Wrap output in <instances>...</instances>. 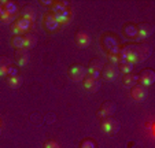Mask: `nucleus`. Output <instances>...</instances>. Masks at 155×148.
<instances>
[{"label":"nucleus","instance_id":"1","mask_svg":"<svg viewBox=\"0 0 155 148\" xmlns=\"http://www.w3.org/2000/svg\"><path fill=\"white\" fill-rule=\"evenodd\" d=\"M118 55L120 62H129L132 64L140 63L151 55V47L146 43H126L118 51Z\"/></svg>","mask_w":155,"mask_h":148},{"label":"nucleus","instance_id":"2","mask_svg":"<svg viewBox=\"0 0 155 148\" xmlns=\"http://www.w3.org/2000/svg\"><path fill=\"white\" fill-rule=\"evenodd\" d=\"M118 74H120V70H118L117 63L107 62V63L102 67V76H103V78L107 80V81H114L118 77Z\"/></svg>","mask_w":155,"mask_h":148},{"label":"nucleus","instance_id":"3","mask_svg":"<svg viewBox=\"0 0 155 148\" xmlns=\"http://www.w3.org/2000/svg\"><path fill=\"white\" fill-rule=\"evenodd\" d=\"M100 126L108 134H114L120 130V122L114 117H106V118H103L102 122H100Z\"/></svg>","mask_w":155,"mask_h":148},{"label":"nucleus","instance_id":"4","mask_svg":"<svg viewBox=\"0 0 155 148\" xmlns=\"http://www.w3.org/2000/svg\"><path fill=\"white\" fill-rule=\"evenodd\" d=\"M30 26H32V22L28 19H25V18L19 17L17 18V19L12 22V28L11 30L15 33V36H21L22 33L28 32V30L30 29Z\"/></svg>","mask_w":155,"mask_h":148},{"label":"nucleus","instance_id":"5","mask_svg":"<svg viewBox=\"0 0 155 148\" xmlns=\"http://www.w3.org/2000/svg\"><path fill=\"white\" fill-rule=\"evenodd\" d=\"M137 78L140 85H144V87H150V85L154 84L155 81V73L152 69H143L140 73L137 74Z\"/></svg>","mask_w":155,"mask_h":148},{"label":"nucleus","instance_id":"6","mask_svg":"<svg viewBox=\"0 0 155 148\" xmlns=\"http://www.w3.org/2000/svg\"><path fill=\"white\" fill-rule=\"evenodd\" d=\"M148 95V89L147 87L144 85H140V84H136L135 87L130 88V97L135 100V102H143L144 99L147 97Z\"/></svg>","mask_w":155,"mask_h":148},{"label":"nucleus","instance_id":"7","mask_svg":"<svg viewBox=\"0 0 155 148\" xmlns=\"http://www.w3.org/2000/svg\"><path fill=\"white\" fill-rule=\"evenodd\" d=\"M69 76L71 80L74 81H82V80L87 77V69H85L82 64H73L69 69Z\"/></svg>","mask_w":155,"mask_h":148},{"label":"nucleus","instance_id":"8","mask_svg":"<svg viewBox=\"0 0 155 148\" xmlns=\"http://www.w3.org/2000/svg\"><path fill=\"white\" fill-rule=\"evenodd\" d=\"M74 41L76 44L80 47V48H85L91 44L92 38H91V35L85 30H77L76 35H74Z\"/></svg>","mask_w":155,"mask_h":148},{"label":"nucleus","instance_id":"9","mask_svg":"<svg viewBox=\"0 0 155 148\" xmlns=\"http://www.w3.org/2000/svg\"><path fill=\"white\" fill-rule=\"evenodd\" d=\"M102 67L103 64L100 63L99 59H92L88 64V69H87V76L92 77V78H96L100 76V73H102Z\"/></svg>","mask_w":155,"mask_h":148},{"label":"nucleus","instance_id":"10","mask_svg":"<svg viewBox=\"0 0 155 148\" xmlns=\"http://www.w3.org/2000/svg\"><path fill=\"white\" fill-rule=\"evenodd\" d=\"M14 59L18 63V66H26L30 61V54L26 48H21V49H15L14 54Z\"/></svg>","mask_w":155,"mask_h":148},{"label":"nucleus","instance_id":"11","mask_svg":"<svg viewBox=\"0 0 155 148\" xmlns=\"http://www.w3.org/2000/svg\"><path fill=\"white\" fill-rule=\"evenodd\" d=\"M115 103L114 102H110V100H107V102H104L102 104V107H100V110L96 113V115L99 117V118H106V117H111L113 114H114L115 111Z\"/></svg>","mask_w":155,"mask_h":148},{"label":"nucleus","instance_id":"12","mask_svg":"<svg viewBox=\"0 0 155 148\" xmlns=\"http://www.w3.org/2000/svg\"><path fill=\"white\" fill-rule=\"evenodd\" d=\"M136 29H137V38H147L154 33V26L148 22L139 23L136 26Z\"/></svg>","mask_w":155,"mask_h":148},{"label":"nucleus","instance_id":"13","mask_svg":"<svg viewBox=\"0 0 155 148\" xmlns=\"http://www.w3.org/2000/svg\"><path fill=\"white\" fill-rule=\"evenodd\" d=\"M82 85H84V88L88 92H91V93L97 92L100 88V82L97 81L96 78H92V77H89V76H87L82 80Z\"/></svg>","mask_w":155,"mask_h":148},{"label":"nucleus","instance_id":"14","mask_svg":"<svg viewBox=\"0 0 155 148\" xmlns=\"http://www.w3.org/2000/svg\"><path fill=\"white\" fill-rule=\"evenodd\" d=\"M36 17H37V8L33 4H26V6L22 8V18L30 21V22H35Z\"/></svg>","mask_w":155,"mask_h":148},{"label":"nucleus","instance_id":"15","mask_svg":"<svg viewBox=\"0 0 155 148\" xmlns=\"http://www.w3.org/2000/svg\"><path fill=\"white\" fill-rule=\"evenodd\" d=\"M59 26L58 21L55 19V17H54L52 14H45L44 15V28L47 30H50V32H54V30H56Z\"/></svg>","mask_w":155,"mask_h":148},{"label":"nucleus","instance_id":"16","mask_svg":"<svg viewBox=\"0 0 155 148\" xmlns=\"http://www.w3.org/2000/svg\"><path fill=\"white\" fill-rule=\"evenodd\" d=\"M37 44V36L33 35V33H25L24 35V48L29 49L36 47Z\"/></svg>","mask_w":155,"mask_h":148},{"label":"nucleus","instance_id":"17","mask_svg":"<svg viewBox=\"0 0 155 148\" xmlns=\"http://www.w3.org/2000/svg\"><path fill=\"white\" fill-rule=\"evenodd\" d=\"M122 82H124V85H125L126 88L135 87V85L139 82L137 74H133V73H128V74H125V77H124Z\"/></svg>","mask_w":155,"mask_h":148},{"label":"nucleus","instance_id":"18","mask_svg":"<svg viewBox=\"0 0 155 148\" xmlns=\"http://www.w3.org/2000/svg\"><path fill=\"white\" fill-rule=\"evenodd\" d=\"M54 17H55V19L58 21V23H66V22H70V21H71L73 12H71L69 8H66L63 12H61V14H56V15H54Z\"/></svg>","mask_w":155,"mask_h":148},{"label":"nucleus","instance_id":"19","mask_svg":"<svg viewBox=\"0 0 155 148\" xmlns=\"http://www.w3.org/2000/svg\"><path fill=\"white\" fill-rule=\"evenodd\" d=\"M11 66V59L6 55L0 56V76H7V70Z\"/></svg>","mask_w":155,"mask_h":148},{"label":"nucleus","instance_id":"20","mask_svg":"<svg viewBox=\"0 0 155 148\" xmlns=\"http://www.w3.org/2000/svg\"><path fill=\"white\" fill-rule=\"evenodd\" d=\"M66 8H68V3H64V2H54L52 6H51V11H52L51 14H54V15L61 14Z\"/></svg>","mask_w":155,"mask_h":148},{"label":"nucleus","instance_id":"21","mask_svg":"<svg viewBox=\"0 0 155 148\" xmlns=\"http://www.w3.org/2000/svg\"><path fill=\"white\" fill-rule=\"evenodd\" d=\"M6 82H7V85H8L10 88H12V89H17V88H19L21 85H22V78H21V76L7 77Z\"/></svg>","mask_w":155,"mask_h":148},{"label":"nucleus","instance_id":"22","mask_svg":"<svg viewBox=\"0 0 155 148\" xmlns=\"http://www.w3.org/2000/svg\"><path fill=\"white\" fill-rule=\"evenodd\" d=\"M0 4H2V10L15 15V12H17V4L15 3H12V2H0Z\"/></svg>","mask_w":155,"mask_h":148},{"label":"nucleus","instance_id":"23","mask_svg":"<svg viewBox=\"0 0 155 148\" xmlns=\"http://www.w3.org/2000/svg\"><path fill=\"white\" fill-rule=\"evenodd\" d=\"M124 32H125L126 37H129V38H133L135 36H137V29H136V26H135V25H130V23L125 25Z\"/></svg>","mask_w":155,"mask_h":148},{"label":"nucleus","instance_id":"24","mask_svg":"<svg viewBox=\"0 0 155 148\" xmlns=\"http://www.w3.org/2000/svg\"><path fill=\"white\" fill-rule=\"evenodd\" d=\"M11 45L15 49L24 48V36H14L11 40Z\"/></svg>","mask_w":155,"mask_h":148},{"label":"nucleus","instance_id":"25","mask_svg":"<svg viewBox=\"0 0 155 148\" xmlns=\"http://www.w3.org/2000/svg\"><path fill=\"white\" fill-rule=\"evenodd\" d=\"M117 66H118V70L125 73V74L132 73V70H133V64L129 63V62H120V64H117Z\"/></svg>","mask_w":155,"mask_h":148},{"label":"nucleus","instance_id":"26","mask_svg":"<svg viewBox=\"0 0 155 148\" xmlns=\"http://www.w3.org/2000/svg\"><path fill=\"white\" fill-rule=\"evenodd\" d=\"M0 21L3 23H11V22H14V15L2 10V12H0Z\"/></svg>","mask_w":155,"mask_h":148},{"label":"nucleus","instance_id":"27","mask_svg":"<svg viewBox=\"0 0 155 148\" xmlns=\"http://www.w3.org/2000/svg\"><path fill=\"white\" fill-rule=\"evenodd\" d=\"M80 148H96V144H95L94 140L91 139H85L81 141V144H80Z\"/></svg>","mask_w":155,"mask_h":148},{"label":"nucleus","instance_id":"28","mask_svg":"<svg viewBox=\"0 0 155 148\" xmlns=\"http://www.w3.org/2000/svg\"><path fill=\"white\" fill-rule=\"evenodd\" d=\"M43 147L44 148H61V145H59L56 141H54V140H47V141L44 143Z\"/></svg>","mask_w":155,"mask_h":148},{"label":"nucleus","instance_id":"29","mask_svg":"<svg viewBox=\"0 0 155 148\" xmlns=\"http://www.w3.org/2000/svg\"><path fill=\"white\" fill-rule=\"evenodd\" d=\"M12 76H18V69L11 64L8 67V70H7V77H12Z\"/></svg>","mask_w":155,"mask_h":148},{"label":"nucleus","instance_id":"30","mask_svg":"<svg viewBox=\"0 0 155 148\" xmlns=\"http://www.w3.org/2000/svg\"><path fill=\"white\" fill-rule=\"evenodd\" d=\"M0 12H2V4H0Z\"/></svg>","mask_w":155,"mask_h":148},{"label":"nucleus","instance_id":"31","mask_svg":"<svg viewBox=\"0 0 155 148\" xmlns=\"http://www.w3.org/2000/svg\"><path fill=\"white\" fill-rule=\"evenodd\" d=\"M0 134H2V129H0Z\"/></svg>","mask_w":155,"mask_h":148}]
</instances>
